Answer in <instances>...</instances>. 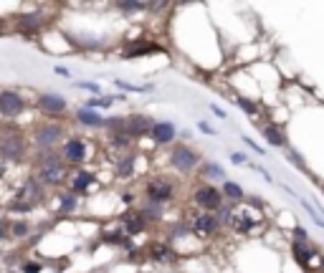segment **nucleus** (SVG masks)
<instances>
[{"label":"nucleus","instance_id":"nucleus-7","mask_svg":"<svg viewBox=\"0 0 324 273\" xmlns=\"http://www.w3.org/2000/svg\"><path fill=\"white\" fill-rule=\"evenodd\" d=\"M173 197V185H170V180H165V177H154L149 185H147V200H152V202H168Z\"/></svg>","mask_w":324,"mask_h":273},{"label":"nucleus","instance_id":"nucleus-24","mask_svg":"<svg viewBox=\"0 0 324 273\" xmlns=\"http://www.w3.org/2000/svg\"><path fill=\"white\" fill-rule=\"evenodd\" d=\"M263 134H266L268 144H274V147H281V144H284V137H281L274 127H266V129H263Z\"/></svg>","mask_w":324,"mask_h":273},{"label":"nucleus","instance_id":"nucleus-2","mask_svg":"<svg viewBox=\"0 0 324 273\" xmlns=\"http://www.w3.org/2000/svg\"><path fill=\"white\" fill-rule=\"evenodd\" d=\"M64 139V127L61 124H41L33 134V142L38 149H53Z\"/></svg>","mask_w":324,"mask_h":273},{"label":"nucleus","instance_id":"nucleus-3","mask_svg":"<svg viewBox=\"0 0 324 273\" xmlns=\"http://www.w3.org/2000/svg\"><path fill=\"white\" fill-rule=\"evenodd\" d=\"M170 162H173V167H175L178 172L188 175V172H193V170L198 167V154H195L190 147L178 144V147L173 149V154H170Z\"/></svg>","mask_w":324,"mask_h":273},{"label":"nucleus","instance_id":"nucleus-35","mask_svg":"<svg viewBox=\"0 0 324 273\" xmlns=\"http://www.w3.org/2000/svg\"><path fill=\"white\" fill-rule=\"evenodd\" d=\"M231 159H233L236 165H243V162H246V154H241V152H236V154H231Z\"/></svg>","mask_w":324,"mask_h":273},{"label":"nucleus","instance_id":"nucleus-6","mask_svg":"<svg viewBox=\"0 0 324 273\" xmlns=\"http://www.w3.org/2000/svg\"><path fill=\"white\" fill-rule=\"evenodd\" d=\"M61 154H64V159H66L69 165H81V162L86 159V144H84V139L69 137V139L64 142V147H61Z\"/></svg>","mask_w":324,"mask_h":273},{"label":"nucleus","instance_id":"nucleus-4","mask_svg":"<svg viewBox=\"0 0 324 273\" xmlns=\"http://www.w3.org/2000/svg\"><path fill=\"white\" fill-rule=\"evenodd\" d=\"M43 182L38 180V177H28L23 185H21V190H18V195H16V200H23V202H31L33 207L43 200Z\"/></svg>","mask_w":324,"mask_h":273},{"label":"nucleus","instance_id":"nucleus-31","mask_svg":"<svg viewBox=\"0 0 324 273\" xmlns=\"http://www.w3.org/2000/svg\"><path fill=\"white\" fill-rule=\"evenodd\" d=\"M238 106H241V109H246L248 114H256V106H253L251 101H246V99H238Z\"/></svg>","mask_w":324,"mask_h":273},{"label":"nucleus","instance_id":"nucleus-36","mask_svg":"<svg viewBox=\"0 0 324 273\" xmlns=\"http://www.w3.org/2000/svg\"><path fill=\"white\" fill-rule=\"evenodd\" d=\"M6 170H8V167H6V159H3V157H0V180H3V177H6Z\"/></svg>","mask_w":324,"mask_h":273},{"label":"nucleus","instance_id":"nucleus-34","mask_svg":"<svg viewBox=\"0 0 324 273\" xmlns=\"http://www.w3.org/2000/svg\"><path fill=\"white\" fill-rule=\"evenodd\" d=\"M79 89H86V91H99V86L96 84H89V81H84V84H76Z\"/></svg>","mask_w":324,"mask_h":273},{"label":"nucleus","instance_id":"nucleus-10","mask_svg":"<svg viewBox=\"0 0 324 273\" xmlns=\"http://www.w3.org/2000/svg\"><path fill=\"white\" fill-rule=\"evenodd\" d=\"M38 180L48 187H56L66 180V167L59 162V165H48V167H38Z\"/></svg>","mask_w":324,"mask_h":273},{"label":"nucleus","instance_id":"nucleus-8","mask_svg":"<svg viewBox=\"0 0 324 273\" xmlns=\"http://www.w3.org/2000/svg\"><path fill=\"white\" fill-rule=\"evenodd\" d=\"M258 220H261V215H258L253 207H241V210H233V215H231V225H233L238 233H248Z\"/></svg>","mask_w":324,"mask_h":273},{"label":"nucleus","instance_id":"nucleus-9","mask_svg":"<svg viewBox=\"0 0 324 273\" xmlns=\"http://www.w3.org/2000/svg\"><path fill=\"white\" fill-rule=\"evenodd\" d=\"M193 200H195V205L203 207V210H218V207H221V192H218L215 187H210V185L198 187L195 195H193Z\"/></svg>","mask_w":324,"mask_h":273},{"label":"nucleus","instance_id":"nucleus-12","mask_svg":"<svg viewBox=\"0 0 324 273\" xmlns=\"http://www.w3.org/2000/svg\"><path fill=\"white\" fill-rule=\"evenodd\" d=\"M152 119L144 117V114H134V117H127V124H124V132L129 137H142L147 132H152Z\"/></svg>","mask_w":324,"mask_h":273},{"label":"nucleus","instance_id":"nucleus-13","mask_svg":"<svg viewBox=\"0 0 324 273\" xmlns=\"http://www.w3.org/2000/svg\"><path fill=\"white\" fill-rule=\"evenodd\" d=\"M149 134H152V139L157 144H170L175 139V127L170 122H154V127H152Z\"/></svg>","mask_w":324,"mask_h":273},{"label":"nucleus","instance_id":"nucleus-15","mask_svg":"<svg viewBox=\"0 0 324 273\" xmlns=\"http://www.w3.org/2000/svg\"><path fill=\"white\" fill-rule=\"evenodd\" d=\"M122 223H124V228H127L129 235H137V233H142L147 228V220H144L142 212H129V215L122 217Z\"/></svg>","mask_w":324,"mask_h":273},{"label":"nucleus","instance_id":"nucleus-17","mask_svg":"<svg viewBox=\"0 0 324 273\" xmlns=\"http://www.w3.org/2000/svg\"><path fill=\"white\" fill-rule=\"evenodd\" d=\"M76 119H79V124H84V127H106V119H101L96 112H91V109H79V114H76Z\"/></svg>","mask_w":324,"mask_h":273},{"label":"nucleus","instance_id":"nucleus-20","mask_svg":"<svg viewBox=\"0 0 324 273\" xmlns=\"http://www.w3.org/2000/svg\"><path fill=\"white\" fill-rule=\"evenodd\" d=\"M91 182H94V175H91V172H76V175H74V185H71V187H74V192H84Z\"/></svg>","mask_w":324,"mask_h":273},{"label":"nucleus","instance_id":"nucleus-21","mask_svg":"<svg viewBox=\"0 0 324 273\" xmlns=\"http://www.w3.org/2000/svg\"><path fill=\"white\" fill-rule=\"evenodd\" d=\"M139 212L144 215V220H157V217H162V205H159V202L147 200V202L142 205V210H139Z\"/></svg>","mask_w":324,"mask_h":273},{"label":"nucleus","instance_id":"nucleus-27","mask_svg":"<svg viewBox=\"0 0 324 273\" xmlns=\"http://www.w3.org/2000/svg\"><path fill=\"white\" fill-rule=\"evenodd\" d=\"M8 210H11V212H31L33 205H31V202H23V200H13V202L8 205Z\"/></svg>","mask_w":324,"mask_h":273},{"label":"nucleus","instance_id":"nucleus-1","mask_svg":"<svg viewBox=\"0 0 324 273\" xmlns=\"http://www.w3.org/2000/svg\"><path fill=\"white\" fill-rule=\"evenodd\" d=\"M0 157L6 162H21L26 157V139L21 134H3L0 137Z\"/></svg>","mask_w":324,"mask_h":273},{"label":"nucleus","instance_id":"nucleus-23","mask_svg":"<svg viewBox=\"0 0 324 273\" xmlns=\"http://www.w3.org/2000/svg\"><path fill=\"white\" fill-rule=\"evenodd\" d=\"M117 8H119L122 13H127V16H132V13H144V11H147L144 3H119Z\"/></svg>","mask_w":324,"mask_h":273},{"label":"nucleus","instance_id":"nucleus-39","mask_svg":"<svg viewBox=\"0 0 324 273\" xmlns=\"http://www.w3.org/2000/svg\"><path fill=\"white\" fill-rule=\"evenodd\" d=\"M3 235H6V230H3V228H0V238H3Z\"/></svg>","mask_w":324,"mask_h":273},{"label":"nucleus","instance_id":"nucleus-14","mask_svg":"<svg viewBox=\"0 0 324 273\" xmlns=\"http://www.w3.org/2000/svg\"><path fill=\"white\" fill-rule=\"evenodd\" d=\"M193 230H195L198 235H213V233L218 230V217L203 212V215H198V217L193 220Z\"/></svg>","mask_w":324,"mask_h":273},{"label":"nucleus","instance_id":"nucleus-16","mask_svg":"<svg viewBox=\"0 0 324 273\" xmlns=\"http://www.w3.org/2000/svg\"><path fill=\"white\" fill-rule=\"evenodd\" d=\"M16 26H18L21 31H38V28L43 26V16H41V13H26V16H18Z\"/></svg>","mask_w":324,"mask_h":273},{"label":"nucleus","instance_id":"nucleus-18","mask_svg":"<svg viewBox=\"0 0 324 273\" xmlns=\"http://www.w3.org/2000/svg\"><path fill=\"white\" fill-rule=\"evenodd\" d=\"M149 255H152V260H157V263H173V250H170L168 245H162V243H154L152 250H149Z\"/></svg>","mask_w":324,"mask_h":273},{"label":"nucleus","instance_id":"nucleus-33","mask_svg":"<svg viewBox=\"0 0 324 273\" xmlns=\"http://www.w3.org/2000/svg\"><path fill=\"white\" fill-rule=\"evenodd\" d=\"M205 175H215V177H223V170H221V167H215V165H208V167H205Z\"/></svg>","mask_w":324,"mask_h":273},{"label":"nucleus","instance_id":"nucleus-5","mask_svg":"<svg viewBox=\"0 0 324 273\" xmlns=\"http://www.w3.org/2000/svg\"><path fill=\"white\" fill-rule=\"evenodd\" d=\"M26 109V99L18 91H0V114L3 117H18Z\"/></svg>","mask_w":324,"mask_h":273},{"label":"nucleus","instance_id":"nucleus-37","mask_svg":"<svg viewBox=\"0 0 324 273\" xmlns=\"http://www.w3.org/2000/svg\"><path fill=\"white\" fill-rule=\"evenodd\" d=\"M200 129H203V132H208V134H213V127H210V124H205V122H200Z\"/></svg>","mask_w":324,"mask_h":273},{"label":"nucleus","instance_id":"nucleus-29","mask_svg":"<svg viewBox=\"0 0 324 273\" xmlns=\"http://www.w3.org/2000/svg\"><path fill=\"white\" fill-rule=\"evenodd\" d=\"M294 255L299 258V263H301V265H306V263H309V250H306L301 243H296V245H294Z\"/></svg>","mask_w":324,"mask_h":273},{"label":"nucleus","instance_id":"nucleus-25","mask_svg":"<svg viewBox=\"0 0 324 273\" xmlns=\"http://www.w3.org/2000/svg\"><path fill=\"white\" fill-rule=\"evenodd\" d=\"M223 192H226L231 200H243V190H241L238 185H233V182H226V185H223Z\"/></svg>","mask_w":324,"mask_h":273},{"label":"nucleus","instance_id":"nucleus-19","mask_svg":"<svg viewBox=\"0 0 324 273\" xmlns=\"http://www.w3.org/2000/svg\"><path fill=\"white\" fill-rule=\"evenodd\" d=\"M134 162H137L134 154H122L119 162H117V175H119V177H129V175L134 172Z\"/></svg>","mask_w":324,"mask_h":273},{"label":"nucleus","instance_id":"nucleus-30","mask_svg":"<svg viewBox=\"0 0 324 273\" xmlns=\"http://www.w3.org/2000/svg\"><path fill=\"white\" fill-rule=\"evenodd\" d=\"M26 233H28V223H26V220H16V223H13V235H16V238H23Z\"/></svg>","mask_w":324,"mask_h":273},{"label":"nucleus","instance_id":"nucleus-38","mask_svg":"<svg viewBox=\"0 0 324 273\" xmlns=\"http://www.w3.org/2000/svg\"><path fill=\"white\" fill-rule=\"evenodd\" d=\"M3 28H6V21H3V18H0V31H3Z\"/></svg>","mask_w":324,"mask_h":273},{"label":"nucleus","instance_id":"nucleus-28","mask_svg":"<svg viewBox=\"0 0 324 273\" xmlns=\"http://www.w3.org/2000/svg\"><path fill=\"white\" fill-rule=\"evenodd\" d=\"M112 104H114V99H112V96H104V99H99V96H96V99H91V101L86 104V109H96V106L106 109V106H112Z\"/></svg>","mask_w":324,"mask_h":273},{"label":"nucleus","instance_id":"nucleus-11","mask_svg":"<svg viewBox=\"0 0 324 273\" xmlns=\"http://www.w3.org/2000/svg\"><path fill=\"white\" fill-rule=\"evenodd\" d=\"M36 104H38V109H43L46 114H64L66 106H69L61 94H41Z\"/></svg>","mask_w":324,"mask_h":273},{"label":"nucleus","instance_id":"nucleus-22","mask_svg":"<svg viewBox=\"0 0 324 273\" xmlns=\"http://www.w3.org/2000/svg\"><path fill=\"white\" fill-rule=\"evenodd\" d=\"M79 200H76V192H66V195H59V210L61 212H71L76 210Z\"/></svg>","mask_w":324,"mask_h":273},{"label":"nucleus","instance_id":"nucleus-26","mask_svg":"<svg viewBox=\"0 0 324 273\" xmlns=\"http://www.w3.org/2000/svg\"><path fill=\"white\" fill-rule=\"evenodd\" d=\"M129 142H132V137H129L127 132H117V134L112 137V144H114V147H122V149L129 147Z\"/></svg>","mask_w":324,"mask_h":273},{"label":"nucleus","instance_id":"nucleus-32","mask_svg":"<svg viewBox=\"0 0 324 273\" xmlns=\"http://www.w3.org/2000/svg\"><path fill=\"white\" fill-rule=\"evenodd\" d=\"M23 273H41V263H26Z\"/></svg>","mask_w":324,"mask_h":273}]
</instances>
